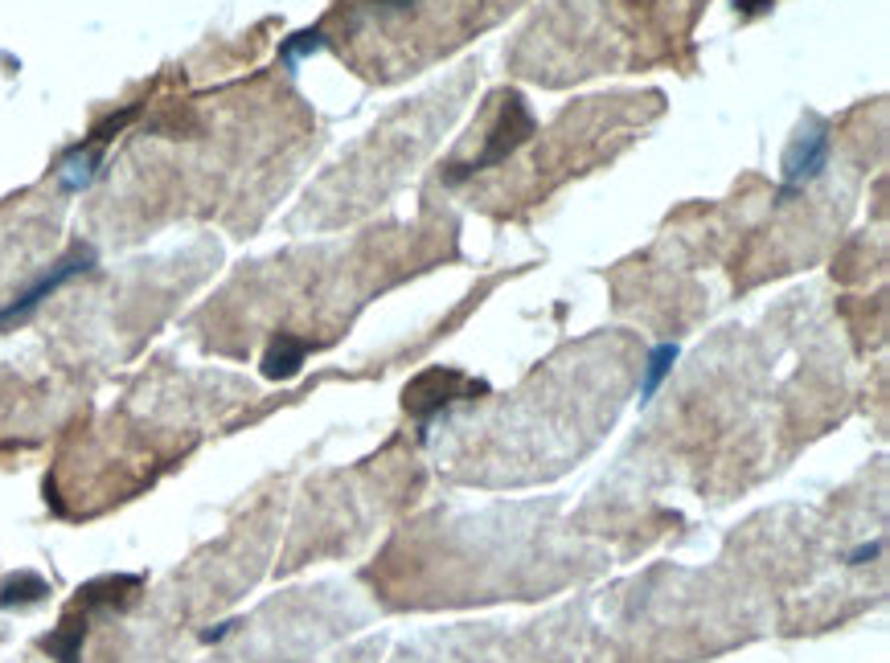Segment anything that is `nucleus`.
<instances>
[{
  "instance_id": "obj_9",
  "label": "nucleus",
  "mask_w": 890,
  "mask_h": 663,
  "mask_svg": "<svg viewBox=\"0 0 890 663\" xmlns=\"http://www.w3.org/2000/svg\"><path fill=\"white\" fill-rule=\"evenodd\" d=\"M324 50V34L321 29H304V34H292L280 46V58H284V66H300L304 58H312V53Z\"/></svg>"
},
{
  "instance_id": "obj_5",
  "label": "nucleus",
  "mask_w": 890,
  "mask_h": 663,
  "mask_svg": "<svg viewBox=\"0 0 890 663\" xmlns=\"http://www.w3.org/2000/svg\"><path fill=\"white\" fill-rule=\"evenodd\" d=\"M304 356H308V345L296 340V336H287V332H280V336L271 340L268 356H263V377H271V381H287V377H296L300 365H304Z\"/></svg>"
},
{
  "instance_id": "obj_2",
  "label": "nucleus",
  "mask_w": 890,
  "mask_h": 663,
  "mask_svg": "<svg viewBox=\"0 0 890 663\" xmlns=\"http://www.w3.org/2000/svg\"><path fill=\"white\" fill-rule=\"evenodd\" d=\"M530 136H534V115H530V107L514 95V99L505 103V111H500V123L493 127V136H489V143H484V152L472 160L468 168L452 173V180H463V176H472V173H481V168L500 164V160H509V152H517Z\"/></svg>"
},
{
  "instance_id": "obj_6",
  "label": "nucleus",
  "mask_w": 890,
  "mask_h": 663,
  "mask_svg": "<svg viewBox=\"0 0 890 663\" xmlns=\"http://www.w3.org/2000/svg\"><path fill=\"white\" fill-rule=\"evenodd\" d=\"M99 164H103V148L99 143H78V148H71V157L62 160V168H58V176H62V185L66 189H87L90 180L99 176Z\"/></svg>"
},
{
  "instance_id": "obj_10",
  "label": "nucleus",
  "mask_w": 890,
  "mask_h": 663,
  "mask_svg": "<svg viewBox=\"0 0 890 663\" xmlns=\"http://www.w3.org/2000/svg\"><path fill=\"white\" fill-rule=\"evenodd\" d=\"M673 361H677V345H660V349H653V356H648V368H644L641 398H648V393H653V389L665 381V373L673 368Z\"/></svg>"
},
{
  "instance_id": "obj_8",
  "label": "nucleus",
  "mask_w": 890,
  "mask_h": 663,
  "mask_svg": "<svg viewBox=\"0 0 890 663\" xmlns=\"http://www.w3.org/2000/svg\"><path fill=\"white\" fill-rule=\"evenodd\" d=\"M83 635H87V627H83L78 618H71V614H66V623H62V627H58L41 647H46V651H50L58 663H78V647H83Z\"/></svg>"
},
{
  "instance_id": "obj_4",
  "label": "nucleus",
  "mask_w": 890,
  "mask_h": 663,
  "mask_svg": "<svg viewBox=\"0 0 890 663\" xmlns=\"http://www.w3.org/2000/svg\"><path fill=\"white\" fill-rule=\"evenodd\" d=\"M829 152H833V143H829V132H825L820 123H813L808 132H801V136L792 140V148H788V157H783L780 197H792V192H801L804 185H813V180L825 173Z\"/></svg>"
},
{
  "instance_id": "obj_1",
  "label": "nucleus",
  "mask_w": 890,
  "mask_h": 663,
  "mask_svg": "<svg viewBox=\"0 0 890 663\" xmlns=\"http://www.w3.org/2000/svg\"><path fill=\"white\" fill-rule=\"evenodd\" d=\"M472 393H484V385L456 373V368H428L423 377H415L407 385V410L415 418L428 422L431 414H440L456 398H472Z\"/></svg>"
},
{
  "instance_id": "obj_7",
  "label": "nucleus",
  "mask_w": 890,
  "mask_h": 663,
  "mask_svg": "<svg viewBox=\"0 0 890 663\" xmlns=\"http://www.w3.org/2000/svg\"><path fill=\"white\" fill-rule=\"evenodd\" d=\"M46 593H50L46 577L21 570V574H9L4 581H0V606H34V602H41Z\"/></svg>"
},
{
  "instance_id": "obj_3",
  "label": "nucleus",
  "mask_w": 890,
  "mask_h": 663,
  "mask_svg": "<svg viewBox=\"0 0 890 663\" xmlns=\"http://www.w3.org/2000/svg\"><path fill=\"white\" fill-rule=\"evenodd\" d=\"M90 266H95V250H90V246H78V250L66 254L58 266H50L25 296H17L9 308H0V328H13V324H21V320H29V312H37V303H46V299L54 296L66 279H74V275H87Z\"/></svg>"
},
{
  "instance_id": "obj_12",
  "label": "nucleus",
  "mask_w": 890,
  "mask_h": 663,
  "mask_svg": "<svg viewBox=\"0 0 890 663\" xmlns=\"http://www.w3.org/2000/svg\"><path fill=\"white\" fill-rule=\"evenodd\" d=\"M739 9L743 13H764V9H771V0H739Z\"/></svg>"
},
{
  "instance_id": "obj_11",
  "label": "nucleus",
  "mask_w": 890,
  "mask_h": 663,
  "mask_svg": "<svg viewBox=\"0 0 890 663\" xmlns=\"http://www.w3.org/2000/svg\"><path fill=\"white\" fill-rule=\"evenodd\" d=\"M234 630V623H218V627H210L206 635H201V643H218V639H226Z\"/></svg>"
},
{
  "instance_id": "obj_13",
  "label": "nucleus",
  "mask_w": 890,
  "mask_h": 663,
  "mask_svg": "<svg viewBox=\"0 0 890 663\" xmlns=\"http://www.w3.org/2000/svg\"><path fill=\"white\" fill-rule=\"evenodd\" d=\"M870 558H878V545H862V549L854 553V565H866Z\"/></svg>"
}]
</instances>
